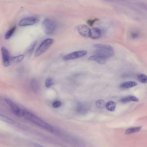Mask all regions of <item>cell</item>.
Wrapping results in <instances>:
<instances>
[{
  "label": "cell",
  "mask_w": 147,
  "mask_h": 147,
  "mask_svg": "<svg viewBox=\"0 0 147 147\" xmlns=\"http://www.w3.org/2000/svg\"><path fill=\"white\" fill-rule=\"evenodd\" d=\"M15 30H16V27H15V26H14V27L11 28V29H10L5 33V38L6 39V40L10 38L13 36V34H14Z\"/></svg>",
  "instance_id": "cell-21"
},
{
  "label": "cell",
  "mask_w": 147,
  "mask_h": 147,
  "mask_svg": "<svg viewBox=\"0 0 147 147\" xmlns=\"http://www.w3.org/2000/svg\"><path fill=\"white\" fill-rule=\"evenodd\" d=\"M38 19L36 17H28L22 18L19 22V26H27L34 25L38 22Z\"/></svg>",
  "instance_id": "cell-7"
},
{
  "label": "cell",
  "mask_w": 147,
  "mask_h": 147,
  "mask_svg": "<svg viewBox=\"0 0 147 147\" xmlns=\"http://www.w3.org/2000/svg\"><path fill=\"white\" fill-rule=\"evenodd\" d=\"M5 101L15 115H16L19 117H22L24 109H21L15 103H14L13 101H11L10 99H5Z\"/></svg>",
  "instance_id": "cell-5"
},
{
  "label": "cell",
  "mask_w": 147,
  "mask_h": 147,
  "mask_svg": "<svg viewBox=\"0 0 147 147\" xmlns=\"http://www.w3.org/2000/svg\"><path fill=\"white\" fill-rule=\"evenodd\" d=\"M30 87L33 91H34L35 92H37L40 88L39 83L37 81V80L34 79H32L30 82Z\"/></svg>",
  "instance_id": "cell-16"
},
{
  "label": "cell",
  "mask_w": 147,
  "mask_h": 147,
  "mask_svg": "<svg viewBox=\"0 0 147 147\" xmlns=\"http://www.w3.org/2000/svg\"><path fill=\"white\" fill-rule=\"evenodd\" d=\"M53 40L51 38L44 40L41 44L39 45L38 48L35 52V56H39L44 53L53 44Z\"/></svg>",
  "instance_id": "cell-4"
},
{
  "label": "cell",
  "mask_w": 147,
  "mask_h": 147,
  "mask_svg": "<svg viewBox=\"0 0 147 147\" xmlns=\"http://www.w3.org/2000/svg\"><path fill=\"white\" fill-rule=\"evenodd\" d=\"M36 45H37V41H33V42L29 46V47L28 48V49H27V50H26V54L27 55H28V56H30V55L32 53L33 51H34V48H35Z\"/></svg>",
  "instance_id": "cell-19"
},
{
  "label": "cell",
  "mask_w": 147,
  "mask_h": 147,
  "mask_svg": "<svg viewBox=\"0 0 147 147\" xmlns=\"http://www.w3.org/2000/svg\"><path fill=\"white\" fill-rule=\"evenodd\" d=\"M117 103L113 101V100H110L107 102L106 105H105V107L106 109L110 111H114L115 110Z\"/></svg>",
  "instance_id": "cell-14"
},
{
  "label": "cell",
  "mask_w": 147,
  "mask_h": 147,
  "mask_svg": "<svg viewBox=\"0 0 147 147\" xmlns=\"http://www.w3.org/2000/svg\"><path fill=\"white\" fill-rule=\"evenodd\" d=\"M1 53L3 60V64L5 67H7L10 65L11 63L10 61V55L8 50L5 47L1 48Z\"/></svg>",
  "instance_id": "cell-10"
},
{
  "label": "cell",
  "mask_w": 147,
  "mask_h": 147,
  "mask_svg": "<svg viewBox=\"0 0 147 147\" xmlns=\"http://www.w3.org/2000/svg\"><path fill=\"white\" fill-rule=\"evenodd\" d=\"M22 117H24L25 118H26L27 120L30 121L34 125L45 129L49 131L53 132L54 131V128L49 123L45 122L39 117H37L33 113L28 111L26 110H24L23 111V115Z\"/></svg>",
  "instance_id": "cell-1"
},
{
  "label": "cell",
  "mask_w": 147,
  "mask_h": 147,
  "mask_svg": "<svg viewBox=\"0 0 147 147\" xmlns=\"http://www.w3.org/2000/svg\"><path fill=\"white\" fill-rule=\"evenodd\" d=\"M24 58V55H20L16 56L11 57L10 59V63H19L21 62Z\"/></svg>",
  "instance_id": "cell-20"
},
{
  "label": "cell",
  "mask_w": 147,
  "mask_h": 147,
  "mask_svg": "<svg viewBox=\"0 0 147 147\" xmlns=\"http://www.w3.org/2000/svg\"><path fill=\"white\" fill-rule=\"evenodd\" d=\"M77 30L79 34L82 37L86 38L89 37L90 28L87 25L84 24L80 25L77 27Z\"/></svg>",
  "instance_id": "cell-9"
},
{
  "label": "cell",
  "mask_w": 147,
  "mask_h": 147,
  "mask_svg": "<svg viewBox=\"0 0 147 147\" xmlns=\"http://www.w3.org/2000/svg\"><path fill=\"white\" fill-rule=\"evenodd\" d=\"M42 28L47 34H52L57 28L56 22L52 19L45 18L41 23Z\"/></svg>",
  "instance_id": "cell-3"
},
{
  "label": "cell",
  "mask_w": 147,
  "mask_h": 147,
  "mask_svg": "<svg viewBox=\"0 0 147 147\" xmlns=\"http://www.w3.org/2000/svg\"><path fill=\"white\" fill-rule=\"evenodd\" d=\"M138 36V33L137 32H131V37L132 38H135V37H137Z\"/></svg>",
  "instance_id": "cell-26"
},
{
  "label": "cell",
  "mask_w": 147,
  "mask_h": 147,
  "mask_svg": "<svg viewBox=\"0 0 147 147\" xmlns=\"http://www.w3.org/2000/svg\"><path fill=\"white\" fill-rule=\"evenodd\" d=\"M94 46L96 48V54L105 59L110 57L114 54V49L110 45L104 44H94Z\"/></svg>",
  "instance_id": "cell-2"
},
{
  "label": "cell",
  "mask_w": 147,
  "mask_h": 147,
  "mask_svg": "<svg viewBox=\"0 0 147 147\" xmlns=\"http://www.w3.org/2000/svg\"><path fill=\"white\" fill-rule=\"evenodd\" d=\"M101 30L98 28H92L90 29L89 37L92 39H97L101 36Z\"/></svg>",
  "instance_id": "cell-11"
},
{
  "label": "cell",
  "mask_w": 147,
  "mask_h": 147,
  "mask_svg": "<svg viewBox=\"0 0 147 147\" xmlns=\"http://www.w3.org/2000/svg\"><path fill=\"white\" fill-rule=\"evenodd\" d=\"M61 106V103L59 100L54 101L52 103V107L53 108H59Z\"/></svg>",
  "instance_id": "cell-25"
},
{
  "label": "cell",
  "mask_w": 147,
  "mask_h": 147,
  "mask_svg": "<svg viewBox=\"0 0 147 147\" xmlns=\"http://www.w3.org/2000/svg\"><path fill=\"white\" fill-rule=\"evenodd\" d=\"M138 99L137 97H136L135 96H133V95H130V96H126L125 98H123L122 99H121V102L122 103H127V102H138Z\"/></svg>",
  "instance_id": "cell-15"
},
{
  "label": "cell",
  "mask_w": 147,
  "mask_h": 147,
  "mask_svg": "<svg viewBox=\"0 0 147 147\" xmlns=\"http://www.w3.org/2000/svg\"><path fill=\"white\" fill-rule=\"evenodd\" d=\"M33 146H34V147H44V146H43L38 144H36V143L33 144Z\"/></svg>",
  "instance_id": "cell-27"
},
{
  "label": "cell",
  "mask_w": 147,
  "mask_h": 147,
  "mask_svg": "<svg viewBox=\"0 0 147 147\" xmlns=\"http://www.w3.org/2000/svg\"><path fill=\"white\" fill-rule=\"evenodd\" d=\"M54 84V81L53 80L52 78H48L46 79L45 80V87H47V88H49L51 87H52Z\"/></svg>",
  "instance_id": "cell-23"
},
{
  "label": "cell",
  "mask_w": 147,
  "mask_h": 147,
  "mask_svg": "<svg viewBox=\"0 0 147 147\" xmlns=\"http://www.w3.org/2000/svg\"><path fill=\"white\" fill-rule=\"evenodd\" d=\"M137 79L139 80V82L143 83H146L147 82V78L146 76L144 74H140L137 76Z\"/></svg>",
  "instance_id": "cell-22"
},
{
  "label": "cell",
  "mask_w": 147,
  "mask_h": 147,
  "mask_svg": "<svg viewBox=\"0 0 147 147\" xmlns=\"http://www.w3.org/2000/svg\"><path fill=\"white\" fill-rule=\"evenodd\" d=\"M87 54V51L83 50V51H78L71 52L65 55L63 57L64 60H74L76 59L80 58L84 56Z\"/></svg>",
  "instance_id": "cell-6"
},
{
  "label": "cell",
  "mask_w": 147,
  "mask_h": 147,
  "mask_svg": "<svg viewBox=\"0 0 147 147\" xmlns=\"http://www.w3.org/2000/svg\"><path fill=\"white\" fill-rule=\"evenodd\" d=\"M0 120L6 122V123H14V121L13 119H12L11 118L3 115V114H0Z\"/></svg>",
  "instance_id": "cell-18"
},
{
  "label": "cell",
  "mask_w": 147,
  "mask_h": 147,
  "mask_svg": "<svg viewBox=\"0 0 147 147\" xmlns=\"http://www.w3.org/2000/svg\"><path fill=\"white\" fill-rule=\"evenodd\" d=\"M88 60H91V61H95L100 64H103L106 63V59L97 55V54H95V55H94L92 56H91L89 58H88Z\"/></svg>",
  "instance_id": "cell-12"
},
{
  "label": "cell",
  "mask_w": 147,
  "mask_h": 147,
  "mask_svg": "<svg viewBox=\"0 0 147 147\" xmlns=\"http://www.w3.org/2000/svg\"><path fill=\"white\" fill-rule=\"evenodd\" d=\"M95 103H96V106L99 109H103L105 107L106 103L103 100H98L97 101H96Z\"/></svg>",
  "instance_id": "cell-24"
},
{
  "label": "cell",
  "mask_w": 147,
  "mask_h": 147,
  "mask_svg": "<svg viewBox=\"0 0 147 147\" xmlns=\"http://www.w3.org/2000/svg\"><path fill=\"white\" fill-rule=\"evenodd\" d=\"M141 129V126H135V127H131L129 129H127L126 131H125V134H133L134 133H137L140 131V130Z\"/></svg>",
  "instance_id": "cell-17"
},
{
  "label": "cell",
  "mask_w": 147,
  "mask_h": 147,
  "mask_svg": "<svg viewBox=\"0 0 147 147\" xmlns=\"http://www.w3.org/2000/svg\"><path fill=\"white\" fill-rule=\"evenodd\" d=\"M90 109V105L87 102H80L77 104L76 110L79 114H86Z\"/></svg>",
  "instance_id": "cell-8"
},
{
  "label": "cell",
  "mask_w": 147,
  "mask_h": 147,
  "mask_svg": "<svg viewBox=\"0 0 147 147\" xmlns=\"http://www.w3.org/2000/svg\"><path fill=\"white\" fill-rule=\"evenodd\" d=\"M137 86V83L134 81H129V82H126L123 83H122L120 85V88L122 89H127L131 87H133L134 86Z\"/></svg>",
  "instance_id": "cell-13"
}]
</instances>
